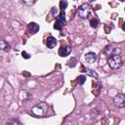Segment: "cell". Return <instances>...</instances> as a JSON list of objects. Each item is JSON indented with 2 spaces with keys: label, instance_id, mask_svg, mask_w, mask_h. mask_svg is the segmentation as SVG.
I'll return each mask as SVG.
<instances>
[{
  "label": "cell",
  "instance_id": "obj_19",
  "mask_svg": "<svg viewBox=\"0 0 125 125\" xmlns=\"http://www.w3.org/2000/svg\"><path fill=\"white\" fill-rule=\"evenodd\" d=\"M90 1H94V0H90Z\"/></svg>",
  "mask_w": 125,
  "mask_h": 125
},
{
  "label": "cell",
  "instance_id": "obj_4",
  "mask_svg": "<svg viewBox=\"0 0 125 125\" xmlns=\"http://www.w3.org/2000/svg\"><path fill=\"white\" fill-rule=\"evenodd\" d=\"M113 103H114V105L119 107V108H122L125 104V98H124V95L123 94H118L117 96H115L113 98Z\"/></svg>",
  "mask_w": 125,
  "mask_h": 125
},
{
  "label": "cell",
  "instance_id": "obj_5",
  "mask_svg": "<svg viewBox=\"0 0 125 125\" xmlns=\"http://www.w3.org/2000/svg\"><path fill=\"white\" fill-rule=\"evenodd\" d=\"M66 23V21H65V18H61V17H57L56 19V22L54 24V27L56 29H62Z\"/></svg>",
  "mask_w": 125,
  "mask_h": 125
},
{
  "label": "cell",
  "instance_id": "obj_17",
  "mask_svg": "<svg viewBox=\"0 0 125 125\" xmlns=\"http://www.w3.org/2000/svg\"><path fill=\"white\" fill-rule=\"evenodd\" d=\"M22 2H24L25 4H27V5H31L33 2H34V0H21Z\"/></svg>",
  "mask_w": 125,
  "mask_h": 125
},
{
  "label": "cell",
  "instance_id": "obj_7",
  "mask_svg": "<svg viewBox=\"0 0 125 125\" xmlns=\"http://www.w3.org/2000/svg\"><path fill=\"white\" fill-rule=\"evenodd\" d=\"M85 61L88 63H94L97 61V55L94 52H89L85 55Z\"/></svg>",
  "mask_w": 125,
  "mask_h": 125
},
{
  "label": "cell",
  "instance_id": "obj_13",
  "mask_svg": "<svg viewBox=\"0 0 125 125\" xmlns=\"http://www.w3.org/2000/svg\"><path fill=\"white\" fill-rule=\"evenodd\" d=\"M83 71H85L88 75H90V76H92V77H95V78H98L99 77V75H98V73L96 72V71H94L93 69H90V68H86L85 70H83Z\"/></svg>",
  "mask_w": 125,
  "mask_h": 125
},
{
  "label": "cell",
  "instance_id": "obj_11",
  "mask_svg": "<svg viewBox=\"0 0 125 125\" xmlns=\"http://www.w3.org/2000/svg\"><path fill=\"white\" fill-rule=\"evenodd\" d=\"M114 51H115V47H113L112 45H107L105 48H104V53L106 55H112L114 54Z\"/></svg>",
  "mask_w": 125,
  "mask_h": 125
},
{
  "label": "cell",
  "instance_id": "obj_12",
  "mask_svg": "<svg viewBox=\"0 0 125 125\" xmlns=\"http://www.w3.org/2000/svg\"><path fill=\"white\" fill-rule=\"evenodd\" d=\"M99 23H100V21H99V20L96 19V18H92V19L90 20V25H91V27H93V28H97L98 25H99Z\"/></svg>",
  "mask_w": 125,
  "mask_h": 125
},
{
  "label": "cell",
  "instance_id": "obj_15",
  "mask_svg": "<svg viewBox=\"0 0 125 125\" xmlns=\"http://www.w3.org/2000/svg\"><path fill=\"white\" fill-rule=\"evenodd\" d=\"M85 81H86V76H84V75L78 76V84L79 85H83Z\"/></svg>",
  "mask_w": 125,
  "mask_h": 125
},
{
  "label": "cell",
  "instance_id": "obj_1",
  "mask_svg": "<svg viewBox=\"0 0 125 125\" xmlns=\"http://www.w3.org/2000/svg\"><path fill=\"white\" fill-rule=\"evenodd\" d=\"M107 63L111 68L117 69L122 65V59H121V57L119 55L112 54V55L109 56V58L107 60Z\"/></svg>",
  "mask_w": 125,
  "mask_h": 125
},
{
  "label": "cell",
  "instance_id": "obj_10",
  "mask_svg": "<svg viewBox=\"0 0 125 125\" xmlns=\"http://www.w3.org/2000/svg\"><path fill=\"white\" fill-rule=\"evenodd\" d=\"M0 49L5 52H9L11 50V45L5 40H1L0 41Z\"/></svg>",
  "mask_w": 125,
  "mask_h": 125
},
{
  "label": "cell",
  "instance_id": "obj_6",
  "mask_svg": "<svg viewBox=\"0 0 125 125\" xmlns=\"http://www.w3.org/2000/svg\"><path fill=\"white\" fill-rule=\"evenodd\" d=\"M70 51H71V48H70L69 46L63 45V46H62V47L59 49V55H60L61 57H66V56L69 55Z\"/></svg>",
  "mask_w": 125,
  "mask_h": 125
},
{
  "label": "cell",
  "instance_id": "obj_8",
  "mask_svg": "<svg viewBox=\"0 0 125 125\" xmlns=\"http://www.w3.org/2000/svg\"><path fill=\"white\" fill-rule=\"evenodd\" d=\"M27 28H28V30L31 34H35L39 30V25L36 22H30V23H28Z\"/></svg>",
  "mask_w": 125,
  "mask_h": 125
},
{
  "label": "cell",
  "instance_id": "obj_9",
  "mask_svg": "<svg viewBox=\"0 0 125 125\" xmlns=\"http://www.w3.org/2000/svg\"><path fill=\"white\" fill-rule=\"evenodd\" d=\"M46 45H47V47L50 48V49L54 48V47L57 45V39H56L55 37H53V36H49V37L47 38V40H46Z\"/></svg>",
  "mask_w": 125,
  "mask_h": 125
},
{
  "label": "cell",
  "instance_id": "obj_2",
  "mask_svg": "<svg viewBox=\"0 0 125 125\" xmlns=\"http://www.w3.org/2000/svg\"><path fill=\"white\" fill-rule=\"evenodd\" d=\"M92 13V9H91V6L84 3L82 4L81 6L78 7V10H77V14L78 16L81 18V19H88L90 17Z\"/></svg>",
  "mask_w": 125,
  "mask_h": 125
},
{
  "label": "cell",
  "instance_id": "obj_18",
  "mask_svg": "<svg viewBox=\"0 0 125 125\" xmlns=\"http://www.w3.org/2000/svg\"><path fill=\"white\" fill-rule=\"evenodd\" d=\"M21 55H22V57L25 58V59H29V58H30V56H28V54H27L25 51H23V52L21 53Z\"/></svg>",
  "mask_w": 125,
  "mask_h": 125
},
{
  "label": "cell",
  "instance_id": "obj_3",
  "mask_svg": "<svg viewBox=\"0 0 125 125\" xmlns=\"http://www.w3.org/2000/svg\"><path fill=\"white\" fill-rule=\"evenodd\" d=\"M46 110H47V105H46L45 104H37V105L33 106V107H32V109H31L32 113H33V114H35L36 116H41V115L45 114Z\"/></svg>",
  "mask_w": 125,
  "mask_h": 125
},
{
  "label": "cell",
  "instance_id": "obj_16",
  "mask_svg": "<svg viewBox=\"0 0 125 125\" xmlns=\"http://www.w3.org/2000/svg\"><path fill=\"white\" fill-rule=\"evenodd\" d=\"M8 124H21V122L18 119H9L7 121Z\"/></svg>",
  "mask_w": 125,
  "mask_h": 125
},
{
  "label": "cell",
  "instance_id": "obj_14",
  "mask_svg": "<svg viewBox=\"0 0 125 125\" xmlns=\"http://www.w3.org/2000/svg\"><path fill=\"white\" fill-rule=\"evenodd\" d=\"M66 7H67V1L66 0H61V2H60L61 11H65V8Z\"/></svg>",
  "mask_w": 125,
  "mask_h": 125
}]
</instances>
